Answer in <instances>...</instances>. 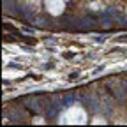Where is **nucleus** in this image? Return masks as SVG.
Listing matches in <instances>:
<instances>
[{"label": "nucleus", "mask_w": 127, "mask_h": 127, "mask_svg": "<svg viewBox=\"0 0 127 127\" xmlns=\"http://www.w3.org/2000/svg\"><path fill=\"white\" fill-rule=\"evenodd\" d=\"M34 124H44V120H42V118H35Z\"/></svg>", "instance_id": "nucleus-4"}, {"label": "nucleus", "mask_w": 127, "mask_h": 127, "mask_svg": "<svg viewBox=\"0 0 127 127\" xmlns=\"http://www.w3.org/2000/svg\"><path fill=\"white\" fill-rule=\"evenodd\" d=\"M94 124H106V120H102V118H95Z\"/></svg>", "instance_id": "nucleus-3"}, {"label": "nucleus", "mask_w": 127, "mask_h": 127, "mask_svg": "<svg viewBox=\"0 0 127 127\" xmlns=\"http://www.w3.org/2000/svg\"><path fill=\"white\" fill-rule=\"evenodd\" d=\"M87 111L81 106H71L65 113L62 115L60 124H67V125H83L87 124Z\"/></svg>", "instance_id": "nucleus-1"}, {"label": "nucleus", "mask_w": 127, "mask_h": 127, "mask_svg": "<svg viewBox=\"0 0 127 127\" xmlns=\"http://www.w3.org/2000/svg\"><path fill=\"white\" fill-rule=\"evenodd\" d=\"M65 2H67V0H65Z\"/></svg>", "instance_id": "nucleus-5"}, {"label": "nucleus", "mask_w": 127, "mask_h": 127, "mask_svg": "<svg viewBox=\"0 0 127 127\" xmlns=\"http://www.w3.org/2000/svg\"><path fill=\"white\" fill-rule=\"evenodd\" d=\"M64 2L65 0H46V9H48V12L50 14H53V16H60L62 12H64Z\"/></svg>", "instance_id": "nucleus-2"}]
</instances>
